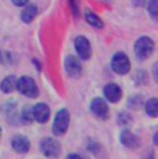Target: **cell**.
Instances as JSON below:
<instances>
[{
  "mask_svg": "<svg viewBox=\"0 0 158 159\" xmlns=\"http://www.w3.org/2000/svg\"><path fill=\"white\" fill-rule=\"evenodd\" d=\"M153 51H154V42L147 36H142L135 43V56L140 61L148 58L153 54Z\"/></svg>",
  "mask_w": 158,
  "mask_h": 159,
  "instance_id": "1",
  "label": "cell"
},
{
  "mask_svg": "<svg viewBox=\"0 0 158 159\" xmlns=\"http://www.w3.org/2000/svg\"><path fill=\"white\" fill-rule=\"evenodd\" d=\"M17 89L22 96L28 97V98H35L38 97L39 90L38 86H36L35 80L31 78V76H22L17 80Z\"/></svg>",
  "mask_w": 158,
  "mask_h": 159,
  "instance_id": "2",
  "label": "cell"
},
{
  "mask_svg": "<svg viewBox=\"0 0 158 159\" xmlns=\"http://www.w3.org/2000/svg\"><path fill=\"white\" fill-rule=\"evenodd\" d=\"M68 126H69V112L67 109H60L56 114V118H54L53 122V133L56 136H63L68 130Z\"/></svg>",
  "mask_w": 158,
  "mask_h": 159,
  "instance_id": "3",
  "label": "cell"
},
{
  "mask_svg": "<svg viewBox=\"0 0 158 159\" xmlns=\"http://www.w3.org/2000/svg\"><path fill=\"white\" fill-rule=\"evenodd\" d=\"M112 71L118 75H126L130 71V61L125 53H117L111 60Z\"/></svg>",
  "mask_w": 158,
  "mask_h": 159,
  "instance_id": "4",
  "label": "cell"
},
{
  "mask_svg": "<svg viewBox=\"0 0 158 159\" xmlns=\"http://www.w3.org/2000/svg\"><path fill=\"white\" fill-rule=\"evenodd\" d=\"M40 151L43 152L44 157L47 158H56L61 152V147H60L58 141L51 137H46L40 141Z\"/></svg>",
  "mask_w": 158,
  "mask_h": 159,
  "instance_id": "5",
  "label": "cell"
},
{
  "mask_svg": "<svg viewBox=\"0 0 158 159\" xmlns=\"http://www.w3.org/2000/svg\"><path fill=\"white\" fill-rule=\"evenodd\" d=\"M75 44V50H77V54L81 60H89L90 56H92V47H90V43L85 36H78L74 42Z\"/></svg>",
  "mask_w": 158,
  "mask_h": 159,
  "instance_id": "6",
  "label": "cell"
},
{
  "mask_svg": "<svg viewBox=\"0 0 158 159\" xmlns=\"http://www.w3.org/2000/svg\"><path fill=\"white\" fill-rule=\"evenodd\" d=\"M90 111H92V114H95L97 118L107 119L110 109H108L107 102H105L103 98H95L92 101V104H90Z\"/></svg>",
  "mask_w": 158,
  "mask_h": 159,
  "instance_id": "7",
  "label": "cell"
},
{
  "mask_svg": "<svg viewBox=\"0 0 158 159\" xmlns=\"http://www.w3.org/2000/svg\"><path fill=\"white\" fill-rule=\"evenodd\" d=\"M32 118H33V120L39 122V123H44L50 118V108L43 102L36 104L32 108Z\"/></svg>",
  "mask_w": 158,
  "mask_h": 159,
  "instance_id": "8",
  "label": "cell"
},
{
  "mask_svg": "<svg viewBox=\"0 0 158 159\" xmlns=\"http://www.w3.org/2000/svg\"><path fill=\"white\" fill-rule=\"evenodd\" d=\"M11 147L18 154H26L29 151V148H31V143L25 136L17 134V136H14L11 139Z\"/></svg>",
  "mask_w": 158,
  "mask_h": 159,
  "instance_id": "9",
  "label": "cell"
},
{
  "mask_svg": "<svg viewBox=\"0 0 158 159\" xmlns=\"http://www.w3.org/2000/svg\"><path fill=\"white\" fill-rule=\"evenodd\" d=\"M65 71L68 73L71 78H78L79 75L82 73V66H81V62H79L78 58H75L74 56H68L65 58Z\"/></svg>",
  "mask_w": 158,
  "mask_h": 159,
  "instance_id": "10",
  "label": "cell"
},
{
  "mask_svg": "<svg viewBox=\"0 0 158 159\" xmlns=\"http://www.w3.org/2000/svg\"><path fill=\"white\" fill-rule=\"evenodd\" d=\"M104 97L108 100L110 102L115 104L121 100V97H122V90H121V87L118 86V84L115 83H108L107 86L104 87Z\"/></svg>",
  "mask_w": 158,
  "mask_h": 159,
  "instance_id": "11",
  "label": "cell"
},
{
  "mask_svg": "<svg viewBox=\"0 0 158 159\" xmlns=\"http://www.w3.org/2000/svg\"><path fill=\"white\" fill-rule=\"evenodd\" d=\"M119 140H121V144L125 145L126 148H132L133 149V148H137V147L140 145V140H139L137 137H136L135 134H133L132 131H129V130L122 131V133H121Z\"/></svg>",
  "mask_w": 158,
  "mask_h": 159,
  "instance_id": "12",
  "label": "cell"
},
{
  "mask_svg": "<svg viewBox=\"0 0 158 159\" xmlns=\"http://www.w3.org/2000/svg\"><path fill=\"white\" fill-rule=\"evenodd\" d=\"M17 89V78L16 76H7L0 82V90L6 94H10Z\"/></svg>",
  "mask_w": 158,
  "mask_h": 159,
  "instance_id": "13",
  "label": "cell"
},
{
  "mask_svg": "<svg viewBox=\"0 0 158 159\" xmlns=\"http://www.w3.org/2000/svg\"><path fill=\"white\" fill-rule=\"evenodd\" d=\"M24 10L22 13H21V20H22V22L25 24H29L33 21V18L36 17V14H38V8H36V6L33 4H25L24 6Z\"/></svg>",
  "mask_w": 158,
  "mask_h": 159,
  "instance_id": "14",
  "label": "cell"
},
{
  "mask_svg": "<svg viewBox=\"0 0 158 159\" xmlns=\"http://www.w3.org/2000/svg\"><path fill=\"white\" fill-rule=\"evenodd\" d=\"M85 20H86V22L89 24V25L95 26V28H97V29H101L103 26H104L103 21L100 20L95 13H90V11H86V13H85Z\"/></svg>",
  "mask_w": 158,
  "mask_h": 159,
  "instance_id": "15",
  "label": "cell"
},
{
  "mask_svg": "<svg viewBox=\"0 0 158 159\" xmlns=\"http://www.w3.org/2000/svg\"><path fill=\"white\" fill-rule=\"evenodd\" d=\"M146 112L151 118H157L158 116V100L157 98H150L146 102Z\"/></svg>",
  "mask_w": 158,
  "mask_h": 159,
  "instance_id": "16",
  "label": "cell"
},
{
  "mask_svg": "<svg viewBox=\"0 0 158 159\" xmlns=\"http://www.w3.org/2000/svg\"><path fill=\"white\" fill-rule=\"evenodd\" d=\"M147 10L151 17L156 20L158 15V0H150V2L147 3Z\"/></svg>",
  "mask_w": 158,
  "mask_h": 159,
  "instance_id": "17",
  "label": "cell"
},
{
  "mask_svg": "<svg viewBox=\"0 0 158 159\" xmlns=\"http://www.w3.org/2000/svg\"><path fill=\"white\" fill-rule=\"evenodd\" d=\"M21 118H22V120L25 122V123H31V122L33 120V118H32V108L25 107V108L22 109V115H21Z\"/></svg>",
  "mask_w": 158,
  "mask_h": 159,
  "instance_id": "18",
  "label": "cell"
},
{
  "mask_svg": "<svg viewBox=\"0 0 158 159\" xmlns=\"http://www.w3.org/2000/svg\"><path fill=\"white\" fill-rule=\"evenodd\" d=\"M142 102H143L142 97L137 96V97H132V98L129 100V104H128V105H129L132 109H139L142 107Z\"/></svg>",
  "mask_w": 158,
  "mask_h": 159,
  "instance_id": "19",
  "label": "cell"
},
{
  "mask_svg": "<svg viewBox=\"0 0 158 159\" xmlns=\"http://www.w3.org/2000/svg\"><path fill=\"white\" fill-rule=\"evenodd\" d=\"M118 122H119V125H129L130 122H132V118L128 114H125V112H121L119 118H118Z\"/></svg>",
  "mask_w": 158,
  "mask_h": 159,
  "instance_id": "20",
  "label": "cell"
},
{
  "mask_svg": "<svg viewBox=\"0 0 158 159\" xmlns=\"http://www.w3.org/2000/svg\"><path fill=\"white\" fill-rule=\"evenodd\" d=\"M13 2L14 6H17V7H24L25 4H28L29 0H11Z\"/></svg>",
  "mask_w": 158,
  "mask_h": 159,
  "instance_id": "21",
  "label": "cell"
},
{
  "mask_svg": "<svg viewBox=\"0 0 158 159\" xmlns=\"http://www.w3.org/2000/svg\"><path fill=\"white\" fill-rule=\"evenodd\" d=\"M68 158H79L78 155H68Z\"/></svg>",
  "mask_w": 158,
  "mask_h": 159,
  "instance_id": "22",
  "label": "cell"
},
{
  "mask_svg": "<svg viewBox=\"0 0 158 159\" xmlns=\"http://www.w3.org/2000/svg\"><path fill=\"white\" fill-rule=\"evenodd\" d=\"M0 134H2V130H0Z\"/></svg>",
  "mask_w": 158,
  "mask_h": 159,
  "instance_id": "23",
  "label": "cell"
}]
</instances>
